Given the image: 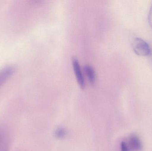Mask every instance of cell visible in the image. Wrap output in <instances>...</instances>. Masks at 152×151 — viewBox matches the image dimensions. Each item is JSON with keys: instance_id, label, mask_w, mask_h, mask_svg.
<instances>
[{"instance_id": "5", "label": "cell", "mask_w": 152, "mask_h": 151, "mask_svg": "<svg viewBox=\"0 0 152 151\" xmlns=\"http://www.w3.org/2000/svg\"><path fill=\"white\" fill-rule=\"evenodd\" d=\"M10 139L5 129L0 128V151H9Z\"/></svg>"}, {"instance_id": "7", "label": "cell", "mask_w": 152, "mask_h": 151, "mask_svg": "<svg viewBox=\"0 0 152 151\" xmlns=\"http://www.w3.org/2000/svg\"><path fill=\"white\" fill-rule=\"evenodd\" d=\"M66 129L63 127H59L55 132V136L57 138L63 139L66 137Z\"/></svg>"}, {"instance_id": "3", "label": "cell", "mask_w": 152, "mask_h": 151, "mask_svg": "<svg viewBox=\"0 0 152 151\" xmlns=\"http://www.w3.org/2000/svg\"><path fill=\"white\" fill-rule=\"evenodd\" d=\"M128 146L129 151H140L142 149V144L140 138L134 134L129 137Z\"/></svg>"}, {"instance_id": "9", "label": "cell", "mask_w": 152, "mask_h": 151, "mask_svg": "<svg viewBox=\"0 0 152 151\" xmlns=\"http://www.w3.org/2000/svg\"><path fill=\"white\" fill-rule=\"evenodd\" d=\"M148 21H149V25L152 30V3L151 8H150V11H149Z\"/></svg>"}, {"instance_id": "1", "label": "cell", "mask_w": 152, "mask_h": 151, "mask_svg": "<svg viewBox=\"0 0 152 151\" xmlns=\"http://www.w3.org/2000/svg\"><path fill=\"white\" fill-rule=\"evenodd\" d=\"M132 48L135 53L139 56H149L151 49L149 44L142 39L135 38L132 43Z\"/></svg>"}, {"instance_id": "8", "label": "cell", "mask_w": 152, "mask_h": 151, "mask_svg": "<svg viewBox=\"0 0 152 151\" xmlns=\"http://www.w3.org/2000/svg\"><path fill=\"white\" fill-rule=\"evenodd\" d=\"M121 151H129L128 144L125 142H121Z\"/></svg>"}, {"instance_id": "4", "label": "cell", "mask_w": 152, "mask_h": 151, "mask_svg": "<svg viewBox=\"0 0 152 151\" xmlns=\"http://www.w3.org/2000/svg\"><path fill=\"white\" fill-rule=\"evenodd\" d=\"M15 71V67L8 66L0 70V87L10 79Z\"/></svg>"}, {"instance_id": "2", "label": "cell", "mask_w": 152, "mask_h": 151, "mask_svg": "<svg viewBox=\"0 0 152 151\" xmlns=\"http://www.w3.org/2000/svg\"><path fill=\"white\" fill-rule=\"evenodd\" d=\"M72 65L77 78V81L80 88L83 89L86 87V82L80 68L79 62L77 58L73 57L72 58Z\"/></svg>"}, {"instance_id": "6", "label": "cell", "mask_w": 152, "mask_h": 151, "mask_svg": "<svg viewBox=\"0 0 152 151\" xmlns=\"http://www.w3.org/2000/svg\"><path fill=\"white\" fill-rule=\"evenodd\" d=\"M84 71L87 75L88 80L91 84H94L96 81V73L94 70L91 66L86 65L84 66Z\"/></svg>"}]
</instances>
